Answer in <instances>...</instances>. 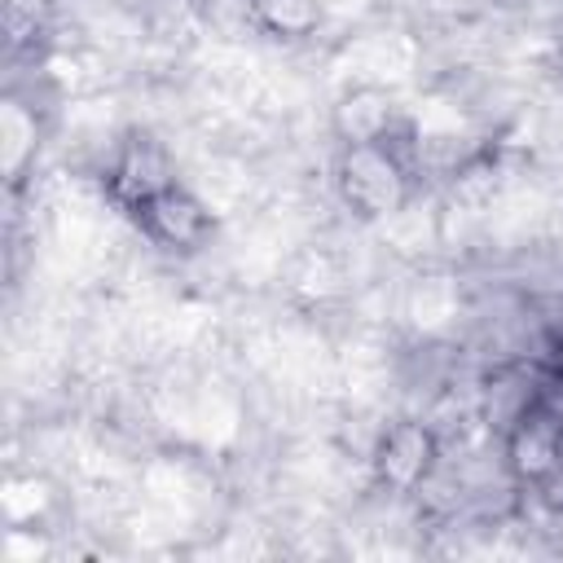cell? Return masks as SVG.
I'll return each mask as SVG.
<instances>
[{
    "label": "cell",
    "instance_id": "cell-1",
    "mask_svg": "<svg viewBox=\"0 0 563 563\" xmlns=\"http://www.w3.org/2000/svg\"><path fill=\"white\" fill-rule=\"evenodd\" d=\"M405 123L378 141H343L334 158V194L356 220H387L413 194V158L400 141Z\"/></svg>",
    "mask_w": 563,
    "mask_h": 563
},
{
    "label": "cell",
    "instance_id": "cell-4",
    "mask_svg": "<svg viewBox=\"0 0 563 563\" xmlns=\"http://www.w3.org/2000/svg\"><path fill=\"white\" fill-rule=\"evenodd\" d=\"M246 18L273 35V40H286V44H299V40H312L325 22V4L321 0H242Z\"/></svg>",
    "mask_w": 563,
    "mask_h": 563
},
{
    "label": "cell",
    "instance_id": "cell-2",
    "mask_svg": "<svg viewBox=\"0 0 563 563\" xmlns=\"http://www.w3.org/2000/svg\"><path fill=\"white\" fill-rule=\"evenodd\" d=\"M128 216H132V224L141 229L145 242H154L158 251H176V255L202 251L216 233L211 207L180 180H167L163 189L145 194L136 207H128Z\"/></svg>",
    "mask_w": 563,
    "mask_h": 563
},
{
    "label": "cell",
    "instance_id": "cell-3",
    "mask_svg": "<svg viewBox=\"0 0 563 563\" xmlns=\"http://www.w3.org/2000/svg\"><path fill=\"white\" fill-rule=\"evenodd\" d=\"M444 462V444L431 422L422 418H400L383 427L374 444V479L391 493H422V484L435 475Z\"/></svg>",
    "mask_w": 563,
    "mask_h": 563
}]
</instances>
